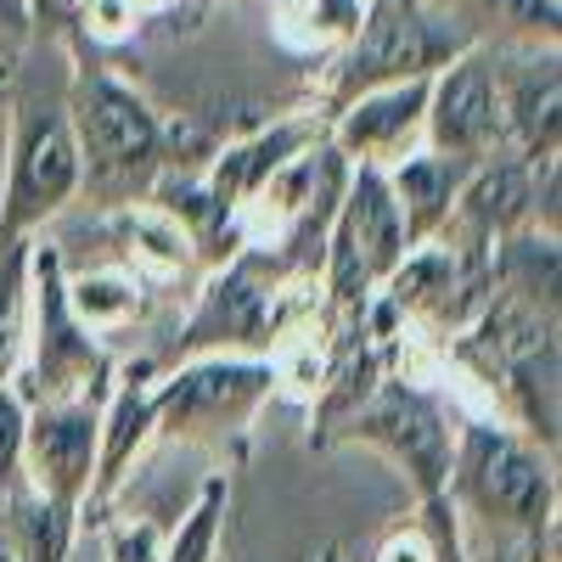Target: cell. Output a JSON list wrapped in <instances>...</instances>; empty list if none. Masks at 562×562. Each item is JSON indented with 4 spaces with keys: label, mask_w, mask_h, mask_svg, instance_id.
<instances>
[{
    "label": "cell",
    "mask_w": 562,
    "mask_h": 562,
    "mask_svg": "<svg viewBox=\"0 0 562 562\" xmlns=\"http://www.w3.org/2000/svg\"><path fill=\"white\" fill-rule=\"evenodd\" d=\"M265 333H276V288L254 276V259H243L231 276L214 281V293L203 299L192 333L186 344L203 349V344H220V338H237V344H259Z\"/></svg>",
    "instance_id": "obj_12"
},
{
    "label": "cell",
    "mask_w": 562,
    "mask_h": 562,
    "mask_svg": "<svg viewBox=\"0 0 562 562\" xmlns=\"http://www.w3.org/2000/svg\"><path fill=\"white\" fill-rule=\"evenodd\" d=\"M422 113H428V79L378 85V90H366V97H355L344 108L338 147L355 153V158H394L422 130Z\"/></svg>",
    "instance_id": "obj_11"
},
{
    "label": "cell",
    "mask_w": 562,
    "mask_h": 562,
    "mask_svg": "<svg viewBox=\"0 0 562 562\" xmlns=\"http://www.w3.org/2000/svg\"><path fill=\"white\" fill-rule=\"evenodd\" d=\"M74 130H79L74 135L79 158H90V175L102 186L140 180L164 153V130L153 108L108 74H85L74 85Z\"/></svg>",
    "instance_id": "obj_3"
},
{
    "label": "cell",
    "mask_w": 562,
    "mask_h": 562,
    "mask_svg": "<svg viewBox=\"0 0 562 562\" xmlns=\"http://www.w3.org/2000/svg\"><path fill=\"white\" fill-rule=\"evenodd\" d=\"M461 490H467V501H473L484 518H501L512 529H546L551 506H557L551 467L524 439H512L506 428H484V422L467 434Z\"/></svg>",
    "instance_id": "obj_4"
},
{
    "label": "cell",
    "mask_w": 562,
    "mask_h": 562,
    "mask_svg": "<svg viewBox=\"0 0 562 562\" xmlns=\"http://www.w3.org/2000/svg\"><path fill=\"white\" fill-rule=\"evenodd\" d=\"M85 175L79 140L68 113L57 108H29L18 130V158H12V186H7V214H0V243L23 237L45 214H57Z\"/></svg>",
    "instance_id": "obj_5"
},
{
    "label": "cell",
    "mask_w": 562,
    "mask_h": 562,
    "mask_svg": "<svg viewBox=\"0 0 562 562\" xmlns=\"http://www.w3.org/2000/svg\"><path fill=\"white\" fill-rule=\"evenodd\" d=\"M7 254H0V383L12 378V366H18V355H23V270H29V254H23V243L12 237V243H0Z\"/></svg>",
    "instance_id": "obj_21"
},
{
    "label": "cell",
    "mask_w": 562,
    "mask_h": 562,
    "mask_svg": "<svg viewBox=\"0 0 562 562\" xmlns=\"http://www.w3.org/2000/svg\"><path fill=\"white\" fill-rule=\"evenodd\" d=\"M130 7H135V12H153V7H164V0H130Z\"/></svg>",
    "instance_id": "obj_31"
},
{
    "label": "cell",
    "mask_w": 562,
    "mask_h": 562,
    "mask_svg": "<svg viewBox=\"0 0 562 562\" xmlns=\"http://www.w3.org/2000/svg\"><path fill=\"white\" fill-rule=\"evenodd\" d=\"M85 29L97 34V40H119V34H130V23H135V7L130 0H85Z\"/></svg>",
    "instance_id": "obj_26"
},
{
    "label": "cell",
    "mask_w": 562,
    "mask_h": 562,
    "mask_svg": "<svg viewBox=\"0 0 562 562\" xmlns=\"http://www.w3.org/2000/svg\"><path fill=\"white\" fill-rule=\"evenodd\" d=\"M456 57V40L439 34V23L416 7V0H371V12L355 29V45L338 74V97L355 102L378 85L400 79H428L439 63Z\"/></svg>",
    "instance_id": "obj_2"
},
{
    "label": "cell",
    "mask_w": 562,
    "mask_h": 562,
    "mask_svg": "<svg viewBox=\"0 0 562 562\" xmlns=\"http://www.w3.org/2000/svg\"><path fill=\"white\" fill-rule=\"evenodd\" d=\"M378 562H439L434 557V546L428 540H416V535H394L389 546H383V557Z\"/></svg>",
    "instance_id": "obj_28"
},
{
    "label": "cell",
    "mask_w": 562,
    "mask_h": 562,
    "mask_svg": "<svg viewBox=\"0 0 562 562\" xmlns=\"http://www.w3.org/2000/svg\"><path fill=\"white\" fill-rule=\"evenodd\" d=\"M108 562H164L158 529H153V524H124V529H113Z\"/></svg>",
    "instance_id": "obj_25"
},
{
    "label": "cell",
    "mask_w": 562,
    "mask_h": 562,
    "mask_svg": "<svg viewBox=\"0 0 562 562\" xmlns=\"http://www.w3.org/2000/svg\"><path fill=\"white\" fill-rule=\"evenodd\" d=\"M315 140V124H276L270 135H259V140H248V147H231L225 158H220V169H214V209L220 214H231V209H243L259 186L288 164V158H299L304 147Z\"/></svg>",
    "instance_id": "obj_13"
},
{
    "label": "cell",
    "mask_w": 562,
    "mask_h": 562,
    "mask_svg": "<svg viewBox=\"0 0 562 562\" xmlns=\"http://www.w3.org/2000/svg\"><path fill=\"white\" fill-rule=\"evenodd\" d=\"M147 434H153V394L130 378V383L119 389L113 411H108V434H97V484H90V495L102 501V495L119 490L130 456L147 445Z\"/></svg>",
    "instance_id": "obj_18"
},
{
    "label": "cell",
    "mask_w": 562,
    "mask_h": 562,
    "mask_svg": "<svg viewBox=\"0 0 562 562\" xmlns=\"http://www.w3.org/2000/svg\"><path fill=\"white\" fill-rule=\"evenodd\" d=\"M461 7H473L495 23H512V29H535V34L557 29V0H461Z\"/></svg>",
    "instance_id": "obj_24"
},
{
    "label": "cell",
    "mask_w": 562,
    "mask_h": 562,
    "mask_svg": "<svg viewBox=\"0 0 562 562\" xmlns=\"http://www.w3.org/2000/svg\"><path fill=\"white\" fill-rule=\"evenodd\" d=\"M355 434L383 445L394 461H405V473L416 479L422 495H445L450 484V467H456V445H450V428L445 416L422 400L416 389L405 383H383L378 394H371L366 405H355Z\"/></svg>",
    "instance_id": "obj_7"
},
{
    "label": "cell",
    "mask_w": 562,
    "mask_h": 562,
    "mask_svg": "<svg viewBox=\"0 0 562 562\" xmlns=\"http://www.w3.org/2000/svg\"><path fill=\"white\" fill-rule=\"evenodd\" d=\"M124 237L135 243L130 254L153 259V265H164V270L186 265V231H180V220H175V214H158V209H135V214H124Z\"/></svg>",
    "instance_id": "obj_22"
},
{
    "label": "cell",
    "mask_w": 562,
    "mask_h": 562,
    "mask_svg": "<svg viewBox=\"0 0 562 562\" xmlns=\"http://www.w3.org/2000/svg\"><path fill=\"white\" fill-rule=\"evenodd\" d=\"M97 434H102L97 411L74 400H52L34 422H23V461L34 490L74 506L90 490V473H97Z\"/></svg>",
    "instance_id": "obj_9"
},
{
    "label": "cell",
    "mask_w": 562,
    "mask_h": 562,
    "mask_svg": "<svg viewBox=\"0 0 562 562\" xmlns=\"http://www.w3.org/2000/svg\"><path fill=\"white\" fill-rule=\"evenodd\" d=\"M18 456H23V405L18 394L0 389V479L18 467Z\"/></svg>",
    "instance_id": "obj_27"
},
{
    "label": "cell",
    "mask_w": 562,
    "mask_h": 562,
    "mask_svg": "<svg viewBox=\"0 0 562 562\" xmlns=\"http://www.w3.org/2000/svg\"><path fill=\"white\" fill-rule=\"evenodd\" d=\"M276 371L259 360H203L186 366L153 394V428L164 434H203V428H225L243 411H254L259 394H270Z\"/></svg>",
    "instance_id": "obj_8"
},
{
    "label": "cell",
    "mask_w": 562,
    "mask_h": 562,
    "mask_svg": "<svg viewBox=\"0 0 562 562\" xmlns=\"http://www.w3.org/2000/svg\"><path fill=\"white\" fill-rule=\"evenodd\" d=\"M501 119H506V140H518L529 158L551 153L557 140V68L551 57L535 63L518 85H501Z\"/></svg>",
    "instance_id": "obj_17"
},
{
    "label": "cell",
    "mask_w": 562,
    "mask_h": 562,
    "mask_svg": "<svg viewBox=\"0 0 562 562\" xmlns=\"http://www.w3.org/2000/svg\"><path fill=\"white\" fill-rule=\"evenodd\" d=\"M68 310L79 315V326H119L135 310V281L119 270H90L68 288Z\"/></svg>",
    "instance_id": "obj_20"
},
{
    "label": "cell",
    "mask_w": 562,
    "mask_h": 562,
    "mask_svg": "<svg viewBox=\"0 0 562 562\" xmlns=\"http://www.w3.org/2000/svg\"><path fill=\"white\" fill-rule=\"evenodd\" d=\"M68 512L63 501L40 495V490H18L12 495V518H0L12 535L18 562H63L68 557Z\"/></svg>",
    "instance_id": "obj_19"
},
{
    "label": "cell",
    "mask_w": 562,
    "mask_h": 562,
    "mask_svg": "<svg viewBox=\"0 0 562 562\" xmlns=\"http://www.w3.org/2000/svg\"><path fill=\"white\" fill-rule=\"evenodd\" d=\"M456 198H461V214H467V225H473L479 237H506V231L518 225L529 214V203H535L529 169L524 164H506V158L484 164Z\"/></svg>",
    "instance_id": "obj_15"
},
{
    "label": "cell",
    "mask_w": 562,
    "mask_h": 562,
    "mask_svg": "<svg viewBox=\"0 0 562 562\" xmlns=\"http://www.w3.org/2000/svg\"><path fill=\"white\" fill-rule=\"evenodd\" d=\"M34 304H40V383L52 400H68L90 371L102 366L97 344H90V326H79V315L68 310V288H63V270L57 254L40 248L34 254Z\"/></svg>",
    "instance_id": "obj_10"
},
{
    "label": "cell",
    "mask_w": 562,
    "mask_h": 562,
    "mask_svg": "<svg viewBox=\"0 0 562 562\" xmlns=\"http://www.w3.org/2000/svg\"><path fill=\"white\" fill-rule=\"evenodd\" d=\"M405 214L394 203V186L378 164H360L349 180L344 209L333 220V254H326V276H333V299L355 310L371 281H389V270L405 259Z\"/></svg>",
    "instance_id": "obj_1"
},
{
    "label": "cell",
    "mask_w": 562,
    "mask_h": 562,
    "mask_svg": "<svg viewBox=\"0 0 562 562\" xmlns=\"http://www.w3.org/2000/svg\"><path fill=\"white\" fill-rule=\"evenodd\" d=\"M461 158H445V153H416V158H405V169L389 180L394 186V203H400V214H405V237L411 243H422L428 231L450 214V203H456V192H461Z\"/></svg>",
    "instance_id": "obj_14"
},
{
    "label": "cell",
    "mask_w": 562,
    "mask_h": 562,
    "mask_svg": "<svg viewBox=\"0 0 562 562\" xmlns=\"http://www.w3.org/2000/svg\"><path fill=\"white\" fill-rule=\"evenodd\" d=\"M220 512H225V484H209L203 501L192 506V518L180 524L175 546L164 551V562H209V551H214V529H220Z\"/></svg>",
    "instance_id": "obj_23"
},
{
    "label": "cell",
    "mask_w": 562,
    "mask_h": 562,
    "mask_svg": "<svg viewBox=\"0 0 562 562\" xmlns=\"http://www.w3.org/2000/svg\"><path fill=\"white\" fill-rule=\"evenodd\" d=\"M456 293H461V265H456L450 248L405 254L389 270V304L400 315H450L456 310Z\"/></svg>",
    "instance_id": "obj_16"
},
{
    "label": "cell",
    "mask_w": 562,
    "mask_h": 562,
    "mask_svg": "<svg viewBox=\"0 0 562 562\" xmlns=\"http://www.w3.org/2000/svg\"><path fill=\"white\" fill-rule=\"evenodd\" d=\"M0 562H18V551H12V535H7V524H0Z\"/></svg>",
    "instance_id": "obj_30"
},
{
    "label": "cell",
    "mask_w": 562,
    "mask_h": 562,
    "mask_svg": "<svg viewBox=\"0 0 562 562\" xmlns=\"http://www.w3.org/2000/svg\"><path fill=\"white\" fill-rule=\"evenodd\" d=\"M40 12H52V18H79L85 12V0H34Z\"/></svg>",
    "instance_id": "obj_29"
},
{
    "label": "cell",
    "mask_w": 562,
    "mask_h": 562,
    "mask_svg": "<svg viewBox=\"0 0 562 562\" xmlns=\"http://www.w3.org/2000/svg\"><path fill=\"white\" fill-rule=\"evenodd\" d=\"M428 140L434 153L461 158V164H479L495 158L501 140H506V119H501V68H490V57L467 52L450 57L439 79H428Z\"/></svg>",
    "instance_id": "obj_6"
}]
</instances>
